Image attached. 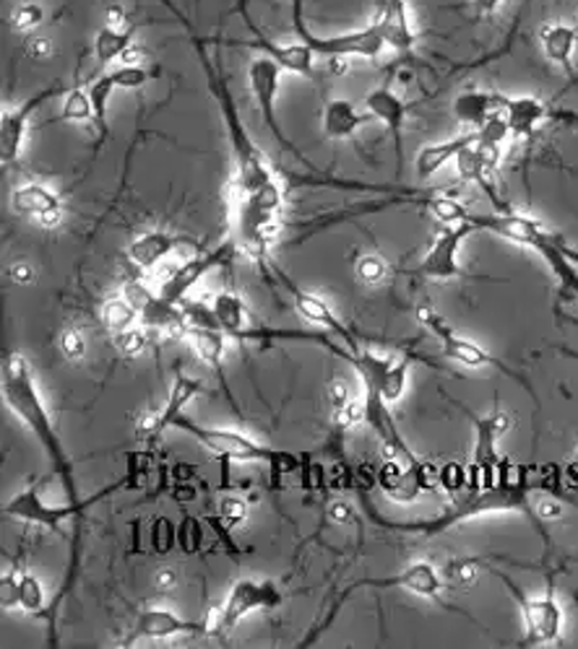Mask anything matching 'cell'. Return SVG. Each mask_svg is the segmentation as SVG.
Masks as SVG:
<instances>
[{
    "label": "cell",
    "instance_id": "36",
    "mask_svg": "<svg viewBox=\"0 0 578 649\" xmlns=\"http://www.w3.org/2000/svg\"><path fill=\"white\" fill-rule=\"evenodd\" d=\"M48 600H45L42 582H39L35 574L19 572V608L29 615H45L48 611Z\"/></svg>",
    "mask_w": 578,
    "mask_h": 649
},
{
    "label": "cell",
    "instance_id": "18",
    "mask_svg": "<svg viewBox=\"0 0 578 649\" xmlns=\"http://www.w3.org/2000/svg\"><path fill=\"white\" fill-rule=\"evenodd\" d=\"M235 252H237V242H235V237H230V239H224L222 245H217L214 250L198 252L196 258L185 260V263L177 267V271L172 273L168 280H164L162 289H159V297L170 304H181L185 299V294H188L193 286H196L198 280L206 276V273L227 263Z\"/></svg>",
    "mask_w": 578,
    "mask_h": 649
},
{
    "label": "cell",
    "instance_id": "20",
    "mask_svg": "<svg viewBox=\"0 0 578 649\" xmlns=\"http://www.w3.org/2000/svg\"><path fill=\"white\" fill-rule=\"evenodd\" d=\"M151 78V71H146L144 65H121V68L102 73L97 82L89 86L91 107H95V125L99 130L97 151L102 149L104 138H108V107L112 93L118 89H142V86Z\"/></svg>",
    "mask_w": 578,
    "mask_h": 649
},
{
    "label": "cell",
    "instance_id": "24",
    "mask_svg": "<svg viewBox=\"0 0 578 649\" xmlns=\"http://www.w3.org/2000/svg\"><path fill=\"white\" fill-rule=\"evenodd\" d=\"M201 390H204L201 379L188 377V374H177L175 383H172V387H170L168 403H164L162 411L151 413V416H146L142 424H138V437L155 439L162 432L172 429V421H175L177 416H183L185 405H188Z\"/></svg>",
    "mask_w": 578,
    "mask_h": 649
},
{
    "label": "cell",
    "instance_id": "35",
    "mask_svg": "<svg viewBox=\"0 0 578 649\" xmlns=\"http://www.w3.org/2000/svg\"><path fill=\"white\" fill-rule=\"evenodd\" d=\"M99 317H102V327L112 336H121V333L133 330L136 320L142 317L136 307H133L125 297H112L102 304L99 310Z\"/></svg>",
    "mask_w": 578,
    "mask_h": 649
},
{
    "label": "cell",
    "instance_id": "34",
    "mask_svg": "<svg viewBox=\"0 0 578 649\" xmlns=\"http://www.w3.org/2000/svg\"><path fill=\"white\" fill-rule=\"evenodd\" d=\"M211 310H214L219 330H222L224 336L241 340L243 330H245V314H248L241 294H235V291L217 294L214 302H211Z\"/></svg>",
    "mask_w": 578,
    "mask_h": 649
},
{
    "label": "cell",
    "instance_id": "26",
    "mask_svg": "<svg viewBox=\"0 0 578 649\" xmlns=\"http://www.w3.org/2000/svg\"><path fill=\"white\" fill-rule=\"evenodd\" d=\"M378 29L383 32L385 45L398 55H415L417 35L411 26L407 0H381V11L376 18Z\"/></svg>",
    "mask_w": 578,
    "mask_h": 649
},
{
    "label": "cell",
    "instance_id": "8",
    "mask_svg": "<svg viewBox=\"0 0 578 649\" xmlns=\"http://www.w3.org/2000/svg\"><path fill=\"white\" fill-rule=\"evenodd\" d=\"M417 320H420V325L425 330L433 336L438 344H441V357H446L451 361H458V364L464 366H471V370H482V366H493L501 374H506V377L514 379L527 390L531 398H534V390H531V385L527 379L521 377L516 370H511L506 361H501L495 357V353H490L488 348H482L480 344H475V340L469 338H462L458 333L451 327V323L446 317H443L441 312H435L433 307H417Z\"/></svg>",
    "mask_w": 578,
    "mask_h": 649
},
{
    "label": "cell",
    "instance_id": "17",
    "mask_svg": "<svg viewBox=\"0 0 578 649\" xmlns=\"http://www.w3.org/2000/svg\"><path fill=\"white\" fill-rule=\"evenodd\" d=\"M501 149L503 146L488 143V140L480 138L458 153L454 162H456L458 177L480 187L484 196L490 198V203L495 205V211H511V205L493 187V174L497 170V164H501Z\"/></svg>",
    "mask_w": 578,
    "mask_h": 649
},
{
    "label": "cell",
    "instance_id": "42",
    "mask_svg": "<svg viewBox=\"0 0 578 649\" xmlns=\"http://www.w3.org/2000/svg\"><path fill=\"white\" fill-rule=\"evenodd\" d=\"M441 486L446 488L448 494H458L464 486H469V473L464 471L462 465L446 463L441 467Z\"/></svg>",
    "mask_w": 578,
    "mask_h": 649
},
{
    "label": "cell",
    "instance_id": "14",
    "mask_svg": "<svg viewBox=\"0 0 578 649\" xmlns=\"http://www.w3.org/2000/svg\"><path fill=\"white\" fill-rule=\"evenodd\" d=\"M258 265H261L263 271H266V267H269V271L274 273V278L279 280V284L284 286V291L290 294L292 302H295V307H297V310H300V314H303L305 320H310V323H316L318 327H323L325 333L336 336L339 340H342L344 346L352 348V351H360V348H362L360 336H357V333L352 330L349 325H344L342 320H339L336 314H334V310H331V307L325 304L321 297H316V294L305 291L303 286H297L295 280H292L287 276V273H284L282 267H279L274 263V260H271V255H266L263 260H258Z\"/></svg>",
    "mask_w": 578,
    "mask_h": 649
},
{
    "label": "cell",
    "instance_id": "13",
    "mask_svg": "<svg viewBox=\"0 0 578 649\" xmlns=\"http://www.w3.org/2000/svg\"><path fill=\"white\" fill-rule=\"evenodd\" d=\"M279 78H282V68L274 63L271 58L266 55H258L254 63H250L248 68V84H250V91H254V99L258 104V110H261V117H263V125L269 128L271 136L279 143V149L292 153V157L297 159V162H303L305 166H310V170H316L313 162H310L305 153L297 149L295 143H292V138L287 133L282 130V125H279V117H276V97H279Z\"/></svg>",
    "mask_w": 578,
    "mask_h": 649
},
{
    "label": "cell",
    "instance_id": "46",
    "mask_svg": "<svg viewBox=\"0 0 578 649\" xmlns=\"http://www.w3.org/2000/svg\"><path fill=\"white\" fill-rule=\"evenodd\" d=\"M115 338H118V348H121L123 353H128V357H133V353H142V348L146 346V333L136 330V327L128 333H121V336Z\"/></svg>",
    "mask_w": 578,
    "mask_h": 649
},
{
    "label": "cell",
    "instance_id": "50",
    "mask_svg": "<svg viewBox=\"0 0 578 649\" xmlns=\"http://www.w3.org/2000/svg\"><path fill=\"white\" fill-rule=\"evenodd\" d=\"M32 273H29V267H24V265H19V267H13V278H22V280H26L29 278Z\"/></svg>",
    "mask_w": 578,
    "mask_h": 649
},
{
    "label": "cell",
    "instance_id": "45",
    "mask_svg": "<svg viewBox=\"0 0 578 649\" xmlns=\"http://www.w3.org/2000/svg\"><path fill=\"white\" fill-rule=\"evenodd\" d=\"M219 512L222 520H227V525H237L245 520V501L241 497H224L219 501Z\"/></svg>",
    "mask_w": 578,
    "mask_h": 649
},
{
    "label": "cell",
    "instance_id": "15",
    "mask_svg": "<svg viewBox=\"0 0 578 649\" xmlns=\"http://www.w3.org/2000/svg\"><path fill=\"white\" fill-rule=\"evenodd\" d=\"M61 93H69V86L52 84L48 89H39L37 93H32L22 104L3 112V117H0V162H3V166L16 164L19 157H22L32 115H35L45 102H50L52 97H61Z\"/></svg>",
    "mask_w": 578,
    "mask_h": 649
},
{
    "label": "cell",
    "instance_id": "27",
    "mask_svg": "<svg viewBox=\"0 0 578 649\" xmlns=\"http://www.w3.org/2000/svg\"><path fill=\"white\" fill-rule=\"evenodd\" d=\"M506 99L503 93L495 91H464L454 99V117L462 125H469L471 130L482 128L488 120H493L495 115H501L506 110Z\"/></svg>",
    "mask_w": 578,
    "mask_h": 649
},
{
    "label": "cell",
    "instance_id": "9",
    "mask_svg": "<svg viewBox=\"0 0 578 649\" xmlns=\"http://www.w3.org/2000/svg\"><path fill=\"white\" fill-rule=\"evenodd\" d=\"M292 22H295V32L300 37V42H305L316 55L323 58H362V60H378L383 55L385 45L383 32L378 29V24L373 22L370 26H362V29L355 32H344V35H334V37H321L310 29L308 22H305L303 13V0H292Z\"/></svg>",
    "mask_w": 578,
    "mask_h": 649
},
{
    "label": "cell",
    "instance_id": "47",
    "mask_svg": "<svg viewBox=\"0 0 578 649\" xmlns=\"http://www.w3.org/2000/svg\"><path fill=\"white\" fill-rule=\"evenodd\" d=\"M61 348H63V353L69 359H82L84 351H86V344H84L82 333L65 330L63 336H61Z\"/></svg>",
    "mask_w": 578,
    "mask_h": 649
},
{
    "label": "cell",
    "instance_id": "25",
    "mask_svg": "<svg viewBox=\"0 0 578 649\" xmlns=\"http://www.w3.org/2000/svg\"><path fill=\"white\" fill-rule=\"evenodd\" d=\"M11 205L16 213L35 219L42 226H56L58 221L63 219L61 196L42 183L19 185L16 190L11 192Z\"/></svg>",
    "mask_w": 578,
    "mask_h": 649
},
{
    "label": "cell",
    "instance_id": "29",
    "mask_svg": "<svg viewBox=\"0 0 578 649\" xmlns=\"http://www.w3.org/2000/svg\"><path fill=\"white\" fill-rule=\"evenodd\" d=\"M185 338H188V344L193 346V351L201 357L206 364L214 366V374L219 377V383L224 385V390H227V398L232 408L237 411V403L235 398H232L230 387H227V377H224V333L219 330V327H204V325H188V330H185Z\"/></svg>",
    "mask_w": 578,
    "mask_h": 649
},
{
    "label": "cell",
    "instance_id": "48",
    "mask_svg": "<svg viewBox=\"0 0 578 649\" xmlns=\"http://www.w3.org/2000/svg\"><path fill=\"white\" fill-rule=\"evenodd\" d=\"M471 5H475V11L480 13V16H493L503 5V0H471Z\"/></svg>",
    "mask_w": 578,
    "mask_h": 649
},
{
    "label": "cell",
    "instance_id": "3",
    "mask_svg": "<svg viewBox=\"0 0 578 649\" xmlns=\"http://www.w3.org/2000/svg\"><path fill=\"white\" fill-rule=\"evenodd\" d=\"M164 3L170 5V11L175 13V16L183 22L185 29H188L193 50H196L198 63H201V68H204L206 86H209L211 97L217 99L219 115H222V123H224V133H227L232 159H235V187L241 190V196H248V192H254L261 185L271 183V179H274V172H271L269 159L263 157V151L258 149L256 140L250 138L248 128L243 125L241 110H237L235 97H232L227 76H224V71L219 68V52L214 58H211L209 50H206L204 39L198 37V32L193 29L188 18H185L183 13L170 3V0H164Z\"/></svg>",
    "mask_w": 578,
    "mask_h": 649
},
{
    "label": "cell",
    "instance_id": "49",
    "mask_svg": "<svg viewBox=\"0 0 578 649\" xmlns=\"http://www.w3.org/2000/svg\"><path fill=\"white\" fill-rule=\"evenodd\" d=\"M566 320L570 325H576L578 327V317H570V314H566ZM557 353H563V357H570V359H578V351H570V348H561V351Z\"/></svg>",
    "mask_w": 578,
    "mask_h": 649
},
{
    "label": "cell",
    "instance_id": "22",
    "mask_svg": "<svg viewBox=\"0 0 578 649\" xmlns=\"http://www.w3.org/2000/svg\"><path fill=\"white\" fill-rule=\"evenodd\" d=\"M181 634H209V621H188L164 608H146L138 613L128 637L121 639V647H133L142 639H170Z\"/></svg>",
    "mask_w": 578,
    "mask_h": 649
},
{
    "label": "cell",
    "instance_id": "12",
    "mask_svg": "<svg viewBox=\"0 0 578 649\" xmlns=\"http://www.w3.org/2000/svg\"><path fill=\"white\" fill-rule=\"evenodd\" d=\"M467 413L471 429H475V452H471V471H469V491L477 488H490L497 484V471H501V454H497V437L508 432L511 419L501 408H495L490 416H477L464 403H456Z\"/></svg>",
    "mask_w": 578,
    "mask_h": 649
},
{
    "label": "cell",
    "instance_id": "1",
    "mask_svg": "<svg viewBox=\"0 0 578 649\" xmlns=\"http://www.w3.org/2000/svg\"><path fill=\"white\" fill-rule=\"evenodd\" d=\"M540 488L544 491V476L540 471L529 465H514L511 460H501V471H497V484L490 488H477V491H469L467 497L456 499L454 507L448 512H443L441 517L433 520H389L383 517L381 512L370 504L368 488L357 484V494H360L362 510L368 514V520L373 525L383 527V531L394 533H415V535H438L443 531H451L454 525H462V522L482 517V514H497V512H518L524 514L534 531L542 535L544 546L550 548V535L544 531L542 517L537 514L534 507H531V491Z\"/></svg>",
    "mask_w": 578,
    "mask_h": 649
},
{
    "label": "cell",
    "instance_id": "6",
    "mask_svg": "<svg viewBox=\"0 0 578 649\" xmlns=\"http://www.w3.org/2000/svg\"><path fill=\"white\" fill-rule=\"evenodd\" d=\"M282 185L271 179L258 190L243 196L241 205H237V224L232 237H235L237 247H243L256 263L269 255V237L271 229H274V216L282 209Z\"/></svg>",
    "mask_w": 578,
    "mask_h": 649
},
{
    "label": "cell",
    "instance_id": "40",
    "mask_svg": "<svg viewBox=\"0 0 578 649\" xmlns=\"http://www.w3.org/2000/svg\"><path fill=\"white\" fill-rule=\"evenodd\" d=\"M357 276H360L365 284L376 286V284H383L385 276H389V265L383 263V258H378L370 252V255H362L360 260H357L355 265Z\"/></svg>",
    "mask_w": 578,
    "mask_h": 649
},
{
    "label": "cell",
    "instance_id": "33",
    "mask_svg": "<svg viewBox=\"0 0 578 649\" xmlns=\"http://www.w3.org/2000/svg\"><path fill=\"white\" fill-rule=\"evenodd\" d=\"M138 26L128 24H104L95 37V60L99 68H108L118 58L131 50Z\"/></svg>",
    "mask_w": 578,
    "mask_h": 649
},
{
    "label": "cell",
    "instance_id": "23",
    "mask_svg": "<svg viewBox=\"0 0 578 649\" xmlns=\"http://www.w3.org/2000/svg\"><path fill=\"white\" fill-rule=\"evenodd\" d=\"M365 110L373 115V120L385 125V130L391 133V140H394L396 151V170H404V120H407L409 102H404L396 91H391L389 86H381V89H373L365 93Z\"/></svg>",
    "mask_w": 578,
    "mask_h": 649
},
{
    "label": "cell",
    "instance_id": "21",
    "mask_svg": "<svg viewBox=\"0 0 578 649\" xmlns=\"http://www.w3.org/2000/svg\"><path fill=\"white\" fill-rule=\"evenodd\" d=\"M503 115L508 120L511 136L516 138L534 136L537 130L550 123H561V125L578 123V115H574V112H557L553 104L542 102V99H534V97H508Z\"/></svg>",
    "mask_w": 578,
    "mask_h": 649
},
{
    "label": "cell",
    "instance_id": "4",
    "mask_svg": "<svg viewBox=\"0 0 578 649\" xmlns=\"http://www.w3.org/2000/svg\"><path fill=\"white\" fill-rule=\"evenodd\" d=\"M469 224L477 232H490L508 242L531 247L553 271L561 299H578V250L566 242L561 232L544 229L540 221L516 211L469 213Z\"/></svg>",
    "mask_w": 578,
    "mask_h": 649
},
{
    "label": "cell",
    "instance_id": "41",
    "mask_svg": "<svg viewBox=\"0 0 578 649\" xmlns=\"http://www.w3.org/2000/svg\"><path fill=\"white\" fill-rule=\"evenodd\" d=\"M42 22H45V11L39 3H22L16 11H13V26H16L19 32L37 29Z\"/></svg>",
    "mask_w": 578,
    "mask_h": 649
},
{
    "label": "cell",
    "instance_id": "19",
    "mask_svg": "<svg viewBox=\"0 0 578 649\" xmlns=\"http://www.w3.org/2000/svg\"><path fill=\"white\" fill-rule=\"evenodd\" d=\"M237 13H241V18L245 22V26H248V29L254 32V39H250V42H243L245 47H254V50H261V55L274 60V63L282 71H290V73H297V76L313 78L316 52L310 50L308 45H305V42L282 45V42H274V39L266 37L263 32L256 26L254 18H250L248 3H245V0H241V3H237Z\"/></svg>",
    "mask_w": 578,
    "mask_h": 649
},
{
    "label": "cell",
    "instance_id": "30",
    "mask_svg": "<svg viewBox=\"0 0 578 649\" xmlns=\"http://www.w3.org/2000/svg\"><path fill=\"white\" fill-rule=\"evenodd\" d=\"M181 245H188V239L175 237V234L162 232V229L146 232L131 242L128 260L136 267H142V271H151V267H155L157 263H162V260Z\"/></svg>",
    "mask_w": 578,
    "mask_h": 649
},
{
    "label": "cell",
    "instance_id": "39",
    "mask_svg": "<svg viewBox=\"0 0 578 649\" xmlns=\"http://www.w3.org/2000/svg\"><path fill=\"white\" fill-rule=\"evenodd\" d=\"M177 544L185 553H198L204 546V531H201V522L196 517H185L181 522V527H177Z\"/></svg>",
    "mask_w": 578,
    "mask_h": 649
},
{
    "label": "cell",
    "instance_id": "44",
    "mask_svg": "<svg viewBox=\"0 0 578 649\" xmlns=\"http://www.w3.org/2000/svg\"><path fill=\"white\" fill-rule=\"evenodd\" d=\"M0 606L9 611V608H19V572L11 569V572L3 574L0 579Z\"/></svg>",
    "mask_w": 578,
    "mask_h": 649
},
{
    "label": "cell",
    "instance_id": "7",
    "mask_svg": "<svg viewBox=\"0 0 578 649\" xmlns=\"http://www.w3.org/2000/svg\"><path fill=\"white\" fill-rule=\"evenodd\" d=\"M365 587H370V590H391V587H402V590H407V592H415V595H422V598H428V600H435V603H441V606H446L443 603V587H446V582L441 579V574L435 572V566L433 564H425V561H420V564H411V566H407V569H402V572H396V574H391V577H373V579H357V582H352V585H347V590H344L342 595H339V598L334 600V606H331V611H329V615H325V619L321 621V624H318L313 632L308 634V637H305L303 641H300V647H310L313 645V641L321 637V634L325 632V628L331 626V621L336 619V613L342 611L344 608V600L349 598L352 592H357V590H365ZM448 611H451V606H446Z\"/></svg>",
    "mask_w": 578,
    "mask_h": 649
},
{
    "label": "cell",
    "instance_id": "2",
    "mask_svg": "<svg viewBox=\"0 0 578 649\" xmlns=\"http://www.w3.org/2000/svg\"><path fill=\"white\" fill-rule=\"evenodd\" d=\"M0 383H3L5 405H9L11 411L16 413V416L22 419L26 426H29L32 434H35V439L39 441V447H42V452L48 454L52 473L61 478L65 499H69L71 504L91 507V504H97V501L112 497L115 491H121V488L131 486V478L142 476V473H136L131 467V473L125 478L104 486L102 491L95 494V497L82 499V491H78V484H76V465H73L71 454L65 452L61 434H58L56 424H52V416L48 413V408H45V400H42V395H39L32 364L19 351L3 353V364H0Z\"/></svg>",
    "mask_w": 578,
    "mask_h": 649
},
{
    "label": "cell",
    "instance_id": "31",
    "mask_svg": "<svg viewBox=\"0 0 578 649\" xmlns=\"http://www.w3.org/2000/svg\"><path fill=\"white\" fill-rule=\"evenodd\" d=\"M373 115L368 110L360 112L349 99H331L323 107V133L325 138H352L365 123H370Z\"/></svg>",
    "mask_w": 578,
    "mask_h": 649
},
{
    "label": "cell",
    "instance_id": "10",
    "mask_svg": "<svg viewBox=\"0 0 578 649\" xmlns=\"http://www.w3.org/2000/svg\"><path fill=\"white\" fill-rule=\"evenodd\" d=\"M284 595L276 587V582L271 579H237L230 587L224 603L209 615V634L217 637H227V634L241 624L243 619H248L256 611H271V608L282 606Z\"/></svg>",
    "mask_w": 578,
    "mask_h": 649
},
{
    "label": "cell",
    "instance_id": "16",
    "mask_svg": "<svg viewBox=\"0 0 578 649\" xmlns=\"http://www.w3.org/2000/svg\"><path fill=\"white\" fill-rule=\"evenodd\" d=\"M475 232L477 229L469 224V221H464V224H456V226H446V229L435 237L433 247L425 252L420 265H417V273L433 280L469 278L467 273L462 271V265H458V252H462V245L467 242Z\"/></svg>",
    "mask_w": 578,
    "mask_h": 649
},
{
    "label": "cell",
    "instance_id": "52",
    "mask_svg": "<svg viewBox=\"0 0 578 649\" xmlns=\"http://www.w3.org/2000/svg\"><path fill=\"white\" fill-rule=\"evenodd\" d=\"M576 174H578V172H576Z\"/></svg>",
    "mask_w": 578,
    "mask_h": 649
},
{
    "label": "cell",
    "instance_id": "5",
    "mask_svg": "<svg viewBox=\"0 0 578 649\" xmlns=\"http://www.w3.org/2000/svg\"><path fill=\"white\" fill-rule=\"evenodd\" d=\"M172 429L188 434L204 447L206 452L217 454L222 460H232V463H263L271 467V478L274 484L279 480L282 473L297 471L303 465V454L295 452H284V450H274V447L258 445L248 437V434L235 432V429H222V426H206V424H196V421L183 416H177L172 421Z\"/></svg>",
    "mask_w": 578,
    "mask_h": 649
},
{
    "label": "cell",
    "instance_id": "28",
    "mask_svg": "<svg viewBox=\"0 0 578 649\" xmlns=\"http://www.w3.org/2000/svg\"><path fill=\"white\" fill-rule=\"evenodd\" d=\"M475 140H480V130H469V133H464V136L443 140V143L422 146L415 157L417 177L430 179L435 172H441L448 162H454L458 153L467 149V146L475 143Z\"/></svg>",
    "mask_w": 578,
    "mask_h": 649
},
{
    "label": "cell",
    "instance_id": "32",
    "mask_svg": "<svg viewBox=\"0 0 578 649\" xmlns=\"http://www.w3.org/2000/svg\"><path fill=\"white\" fill-rule=\"evenodd\" d=\"M540 45H542L544 58H548L550 63L561 65L563 71H574V52L578 47L576 26L563 24V22L548 24L540 35Z\"/></svg>",
    "mask_w": 578,
    "mask_h": 649
},
{
    "label": "cell",
    "instance_id": "38",
    "mask_svg": "<svg viewBox=\"0 0 578 649\" xmlns=\"http://www.w3.org/2000/svg\"><path fill=\"white\" fill-rule=\"evenodd\" d=\"M428 211L433 213V216L441 221L443 226H456V224H464V221L469 219V211L464 209L462 203L448 196H433L430 198V205Z\"/></svg>",
    "mask_w": 578,
    "mask_h": 649
},
{
    "label": "cell",
    "instance_id": "43",
    "mask_svg": "<svg viewBox=\"0 0 578 649\" xmlns=\"http://www.w3.org/2000/svg\"><path fill=\"white\" fill-rule=\"evenodd\" d=\"M175 540L177 538H175V527H172V522L159 517L155 531H151V544H155V551L157 553H168Z\"/></svg>",
    "mask_w": 578,
    "mask_h": 649
},
{
    "label": "cell",
    "instance_id": "11",
    "mask_svg": "<svg viewBox=\"0 0 578 649\" xmlns=\"http://www.w3.org/2000/svg\"><path fill=\"white\" fill-rule=\"evenodd\" d=\"M495 577L506 585V590L514 595L518 608H521L524 639L518 647H550L555 645V641H561L566 615H563V608L553 595V587H550L544 598H531V595L524 592L508 574L495 572Z\"/></svg>",
    "mask_w": 578,
    "mask_h": 649
},
{
    "label": "cell",
    "instance_id": "51",
    "mask_svg": "<svg viewBox=\"0 0 578 649\" xmlns=\"http://www.w3.org/2000/svg\"><path fill=\"white\" fill-rule=\"evenodd\" d=\"M576 465H578V452H576Z\"/></svg>",
    "mask_w": 578,
    "mask_h": 649
},
{
    "label": "cell",
    "instance_id": "37",
    "mask_svg": "<svg viewBox=\"0 0 578 649\" xmlns=\"http://www.w3.org/2000/svg\"><path fill=\"white\" fill-rule=\"evenodd\" d=\"M86 120H95V107H91L89 89L73 86V89H69V93H65L58 123H86Z\"/></svg>",
    "mask_w": 578,
    "mask_h": 649
}]
</instances>
